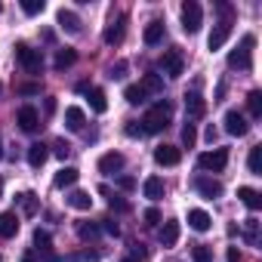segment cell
<instances>
[{
    "label": "cell",
    "instance_id": "obj_29",
    "mask_svg": "<svg viewBox=\"0 0 262 262\" xmlns=\"http://www.w3.org/2000/svg\"><path fill=\"white\" fill-rule=\"evenodd\" d=\"M139 86H142L145 93H164V77H161V74H145Z\"/></svg>",
    "mask_w": 262,
    "mask_h": 262
},
{
    "label": "cell",
    "instance_id": "obj_11",
    "mask_svg": "<svg viewBox=\"0 0 262 262\" xmlns=\"http://www.w3.org/2000/svg\"><path fill=\"white\" fill-rule=\"evenodd\" d=\"M117 170H123V155H120V151H108V155L99 158V173L114 176Z\"/></svg>",
    "mask_w": 262,
    "mask_h": 262
},
{
    "label": "cell",
    "instance_id": "obj_7",
    "mask_svg": "<svg viewBox=\"0 0 262 262\" xmlns=\"http://www.w3.org/2000/svg\"><path fill=\"white\" fill-rule=\"evenodd\" d=\"M247 129H250V123H247V117L241 111H228L225 114V133L228 136H247Z\"/></svg>",
    "mask_w": 262,
    "mask_h": 262
},
{
    "label": "cell",
    "instance_id": "obj_10",
    "mask_svg": "<svg viewBox=\"0 0 262 262\" xmlns=\"http://www.w3.org/2000/svg\"><path fill=\"white\" fill-rule=\"evenodd\" d=\"M228 37H231V22L225 19V22H219V25L210 31V40H207V47H210V50H222Z\"/></svg>",
    "mask_w": 262,
    "mask_h": 262
},
{
    "label": "cell",
    "instance_id": "obj_15",
    "mask_svg": "<svg viewBox=\"0 0 262 262\" xmlns=\"http://www.w3.org/2000/svg\"><path fill=\"white\" fill-rule=\"evenodd\" d=\"M47 158H50V148H47L43 142H34V145H28V164H31L34 170H40V167L47 164Z\"/></svg>",
    "mask_w": 262,
    "mask_h": 262
},
{
    "label": "cell",
    "instance_id": "obj_52",
    "mask_svg": "<svg viewBox=\"0 0 262 262\" xmlns=\"http://www.w3.org/2000/svg\"><path fill=\"white\" fill-rule=\"evenodd\" d=\"M0 194H4V179H0Z\"/></svg>",
    "mask_w": 262,
    "mask_h": 262
},
{
    "label": "cell",
    "instance_id": "obj_31",
    "mask_svg": "<svg viewBox=\"0 0 262 262\" xmlns=\"http://www.w3.org/2000/svg\"><path fill=\"white\" fill-rule=\"evenodd\" d=\"M247 164H250V173H253V176H262V145L250 148V158H247Z\"/></svg>",
    "mask_w": 262,
    "mask_h": 262
},
{
    "label": "cell",
    "instance_id": "obj_37",
    "mask_svg": "<svg viewBox=\"0 0 262 262\" xmlns=\"http://www.w3.org/2000/svg\"><path fill=\"white\" fill-rule=\"evenodd\" d=\"M191 259L194 262H213V253H210V247L198 244V247H191Z\"/></svg>",
    "mask_w": 262,
    "mask_h": 262
},
{
    "label": "cell",
    "instance_id": "obj_18",
    "mask_svg": "<svg viewBox=\"0 0 262 262\" xmlns=\"http://www.w3.org/2000/svg\"><path fill=\"white\" fill-rule=\"evenodd\" d=\"M77 179H80V173H77L74 167H62V170L56 173V179H53V185H56V188H71V185H74Z\"/></svg>",
    "mask_w": 262,
    "mask_h": 262
},
{
    "label": "cell",
    "instance_id": "obj_49",
    "mask_svg": "<svg viewBox=\"0 0 262 262\" xmlns=\"http://www.w3.org/2000/svg\"><path fill=\"white\" fill-rule=\"evenodd\" d=\"M22 262H37V259H34V253H25V256H22Z\"/></svg>",
    "mask_w": 262,
    "mask_h": 262
},
{
    "label": "cell",
    "instance_id": "obj_28",
    "mask_svg": "<svg viewBox=\"0 0 262 262\" xmlns=\"http://www.w3.org/2000/svg\"><path fill=\"white\" fill-rule=\"evenodd\" d=\"M68 207H74V210H90V207H93V198H90L86 191H71V194H68Z\"/></svg>",
    "mask_w": 262,
    "mask_h": 262
},
{
    "label": "cell",
    "instance_id": "obj_34",
    "mask_svg": "<svg viewBox=\"0 0 262 262\" xmlns=\"http://www.w3.org/2000/svg\"><path fill=\"white\" fill-rule=\"evenodd\" d=\"M99 231H102V228H99V225H93V222H80V225H77L80 241H96V237H99Z\"/></svg>",
    "mask_w": 262,
    "mask_h": 262
},
{
    "label": "cell",
    "instance_id": "obj_30",
    "mask_svg": "<svg viewBox=\"0 0 262 262\" xmlns=\"http://www.w3.org/2000/svg\"><path fill=\"white\" fill-rule=\"evenodd\" d=\"M19 204H22V213H25V216H34V213H37V207H40L34 191H25V194H19Z\"/></svg>",
    "mask_w": 262,
    "mask_h": 262
},
{
    "label": "cell",
    "instance_id": "obj_43",
    "mask_svg": "<svg viewBox=\"0 0 262 262\" xmlns=\"http://www.w3.org/2000/svg\"><path fill=\"white\" fill-rule=\"evenodd\" d=\"M53 148H56V158H62V161H65V158H68V151H71V145H68L65 139H59Z\"/></svg>",
    "mask_w": 262,
    "mask_h": 262
},
{
    "label": "cell",
    "instance_id": "obj_25",
    "mask_svg": "<svg viewBox=\"0 0 262 262\" xmlns=\"http://www.w3.org/2000/svg\"><path fill=\"white\" fill-rule=\"evenodd\" d=\"M59 25H62L65 31H71V34H77V31H80V19H77L71 10H59Z\"/></svg>",
    "mask_w": 262,
    "mask_h": 262
},
{
    "label": "cell",
    "instance_id": "obj_20",
    "mask_svg": "<svg viewBox=\"0 0 262 262\" xmlns=\"http://www.w3.org/2000/svg\"><path fill=\"white\" fill-rule=\"evenodd\" d=\"M142 37H145V43H148V47H158V43L164 40V22H158V19H155V22H148Z\"/></svg>",
    "mask_w": 262,
    "mask_h": 262
},
{
    "label": "cell",
    "instance_id": "obj_32",
    "mask_svg": "<svg viewBox=\"0 0 262 262\" xmlns=\"http://www.w3.org/2000/svg\"><path fill=\"white\" fill-rule=\"evenodd\" d=\"M34 247H37L40 253H47V256H50V250H53V237H50V231L37 228V231H34Z\"/></svg>",
    "mask_w": 262,
    "mask_h": 262
},
{
    "label": "cell",
    "instance_id": "obj_47",
    "mask_svg": "<svg viewBox=\"0 0 262 262\" xmlns=\"http://www.w3.org/2000/svg\"><path fill=\"white\" fill-rule=\"evenodd\" d=\"M228 262H241V256H237V247H228Z\"/></svg>",
    "mask_w": 262,
    "mask_h": 262
},
{
    "label": "cell",
    "instance_id": "obj_19",
    "mask_svg": "<svg viewBox=\"0 0 262 262\" xmlns=\"http://www.w3.org/2000/svg\"><path fill=\"white\" fill-rule=\"evenodd\" d=\"M237 198L244 201V207H247L250 213H256V210L262 207V198H259V191H256V188H247V185H244V188H237Z\"/></svg>",
    "mask_w": 262,
    "mask_h": 262
},
{
    "label": "cell",
    "instance_id": "obj_17",
    "mask_svg": "<svg viewBox=\"0 0 262 262\" xmlns=\"http://www.w3.org/2000/svg\"><path fill=\"white\" fill-rule=\"evenodd\" d=\"M176 241H179V222L167 219L161 228V247H176Z\"/></svg>",
    "mask_w": 262,
    "mask_h": 262
},
{
    "label": "cell",
    "instance_id": "obj_3",
    "mask_svg": "<svg viewBox=\"0 0 262 262\" xmlns=\"http://www.w3.org/2000/svg\"><path fill=\"white\" fill-rule=\"evenodd\" d=\"M16 59H19V65H22L28 74H40V71H43V56H40V50H31L28 43H16Z\"/></svg>",
    "mask_w": 262,
    "mask_h": 262
},
{
    "label": "cell",
    "instance_id": "obj_44",
    "mask_svg": "<svg viewBox=\"0 0 262 262\" xmlns=\"http://www.w3.org/2000/svg\"><path fill=\"white\" fill-rule=\"evenodd\" d=\"M123 71H126V62H117V65L111 68V77H114V80H120V77H123Z\"/></svg>",
    "mask_w": 262,
    "mask_h": 262
},
{
    "label": "cell",
    "instance_id": "obj_42",
    "mask_svg": "<svg viewBox=\"0 0 262 262\" xmlns=\"http://www.w3.org/2000/svg\"><path fill=\"white\" fill-rule=\"evenodd\" d=\"M117 188L133 191V188H136V179H133V176H117Z\"/></svg>",
    "mask_w": 262,
    "mask_h": 262
},
{
    "label": "cell",
    "instance_id": "obj_4",
    "mask_svg": "<svg viewBox=\"0 0 262 262\" xmlns=\"http://www.w3.org/2000/svg\"><path fill=\"white\" fill-rule=\"evenodd\" d=\"M201 25H204V10H201V4L185 0V4H182V28H185V34H198Z\"/></svg>",
    "mask_w": 262,
    "mask_h": 262
},
{
    "label": "cell",
    "instance_id": "obj_27",
    "mask_svg": "<svg viewBox=\"0 0 262 262\" xmlns=\"http://www.w3.org/2000/svg\"><path fill=\"white\" fill-rule=\"evenodd\" d=\"M74 62H77V53H74V50H59L53 65H56V71H65V68H71Z\"/></svg>",
    "mask_w": 262,
    "mask_h": 262
},
{
    "label": "cell",
    "instance_id": "obj_21",
    "mask_svg": "<svg viewBox=\"0 0 262 262\" xmlns=\"http://www.w3.org/2000/svg\"><path fill=\"white\" fill-rule=\"evenodd\" d=\"M142 191H145V198H148V201H161V198H164V179L148 176V179H145V185H142Z\"/></svg>",
    "mask_w": 262,
    "mask_h": 262
},
{
    "label": "cell",
    "instance_id": "obj_36",
    "mask_svg": "<svg viewBox=\"0 0 262 262\" xmlns=\"http://www.w3.org/2000/svg\"><path fill=\"white\" fill-rule=\"evenodd\" d=\"M99 191H102V194H108V207H111V210H120V213H126V210H129V204H126V201H120V198H114L105 185H102Z\"/></svg>",
    "mask_w": 262,
    "mask_h": 262
},
{
    "label": "cell",
    "instance_id": "obj_46",
    "mask_svg": "<svg viewBox=\"0 0 262 262\" xmlns=\"http://www.w3.org/2000/svg\"><path fill=\"white\" fill-rule=\"evenodd\" d=\"M126 136H142V126H136V123H129V126H126Z\"/></svg>",
    "mask_w": 262,
    "mask_h": 262
},
{
    "label": "cell",
    "instance_id": "obj_12",
    "mask_svg": "<svg viewBox=\"0 0 262 262\" xmlns=\"http://www.w3.org/2000/svg\"><path fill=\"white\" fill-rule=\"evenodd\" d=\"M123 31H126V19H123V16H117V19L105 28V34H102V37H105V43H108V47H117V43L123 40Z\"/></svg>",
    "mask_w": 262,
    "mask_h": 262
},
{
    "label": "cell",
    "instance_id": "obj_6",
    "mask_svg": "<svg viewBox=\"0 0 262 262\" xmlns=\"http://www.w3.org/2000/svg\"><path fill=\"white\" fill-rule=\"evenodd\" d=\"M161 68H164L167 77H182V71H185V59H182V53H179V50H164V56H161Z\"/></svg>",
    "mask_w": 262,
    "mask_h": 262
},
{
    "label": "cell",
    "instance_id": "obj_45",
    "mask_svg": "<svg viewBox=\"0 0 262 262\" xmlns=\"http://www.w3.org/2000/svg\"><path fill=\"white\" fill-rule=\"evenodd\" d=\"M105 231H108V234H114V237H117V234H120V225H117V222H114V219H105Z\"/></svg>",
    "mask_w": 262,
    "mask_h": 262
},
{
    "label": "cell",
    "instance_id": "obj_5",
    "mask_svg": "<svg viewBox=\"0 0 262 262\" xmlns=\"http://www.w3.org/2000/svg\"><path fill=\"white\" fill-rule=\"evenodd\" d=\"M225 164H228V148H213V151H204L198 158V167L204 173H222Z\"/></svg>",
    "mask_w": 262,
    "mask_h": 262
},
{
    "label": "cell",
    "instance_id": "obj_16",
    "mask_svg": "<svg viewBox=\"0 0 262 262\" xmlns=\"http://www.w3.org/2000/svg\"><path fill=\"white\" fill-rule=\"evenodd\" d=\"M16 234H19V216L0 213V237H16Z\"/></svg>",
    "mask_w": 262,
    "mask_h": 262
},
{
    "label": "cell",
    "instance_id": "obj_9",
    "mask_svg": "<svg viewBox=\"0 0 262 262\" xmlns=\"http://www.w3.org/2000/svg\"><path fill=\"white\" fill-rule=\"evenodd\" d=\"M16 123L25 129V133H34V129L40 126V117H37V111H34L31 105H22L19 114H16Z\"/></svg>",
    "mask_w": 262,
    "mask_h": 262
},
{
    "label": "cell",
    "instance_id": "obj_33",
    "mask_svg": "<svg viewBox=\"0 0 262 262\" xmlns=\"http://www.w3.org/2000/svg\"><path fill=\"white\" fill-rule=\"evenodd\" d=\"M247 108H250L253 117H262V93H259V90H253V93L247 96Z\"/></svg>",
    "mask_w": 262,
    "mask_h": 262
},
{
    "label": "cell",
    "instance_id": "obj_53",
    "mask_svg": "<svg viewBox=\"0 0 262 262\" xmlns=\"http://www.w3.org/2000/svg\"><path fill=\"white\" fill-rule=\"evenodd\" d=\"M0 262H4V256H0Z\"/></svg>",
    "mask_w": 262,
    "mask_h": 262
},
{
    "label": "cell",
    "instance_id": "obj_41",
    "mask_svg": "<svg viewBox=\"0 0 262 262\" xmlns=\"http://www.w3.org/2000/svg\"><path fill=\"white\" fill-rule=\"evenodd\" d=\"M142 219H145V225H148V228H155V225L161 222V213L151 207V210H145V216H142Z\"/></svg>",
    "mask_w": 262,
    "mask_h": 262
},
{
    "label": "cell",
    "instance_id": "obj_26",
    "mask_svg": "<svg viewBox=\"0 0 262 262\" xmlns=\"http://www.w3.org/2000/svg\"><path fill=\"white\" fill-rule=\"evenodd\" d=\"M123 99H126L129 105H142V102L148 99V93H145L139 83H133V86H126V90H123Z\"/></svg>",
    "mask_w": 262,
    "mask_h": 262
},
{
    "label": "cell",
    "instance_id": "obj_38",
    "mask_svg": "<svg viewBox=\"0 0 262 262\" xmlns=\"http://www.w3.org/2000/svg\"><path fill=\"white\" fill-rule=\"evenodd\" d=\"M194 142H198V129H194V123H185V126H182V145L191 148Z\"/></svg>",
    "mask_w": 262,
    "mask_h": 262
},
{
    "label": "cell",
    "instance_id": "obj_51",
    "mask_svg": "<svg viewBox=\"0 0 262 262\" xmlns=\"http://www.w3.org/2000/svg\"><path fill=\"white\" fill-rule=\"evenodd\" d=\"M0 161H4V142H0Z\"/></svg>",
    "mask_w": 262,
    "mask_h": 262
},
{
    "label": "cell",
    "instance_id": "obj_39",
    "mask_svg": "<svg viewBox=\"0 0 262 262\" xmlns=\"http://www.w3.org/2000/svg\"><path fill=\"white\" fill-rule=\"evenodd\" d=\"M22 10L28 16H37V13H43V0H22Z\"/></svg>",
    "mask_w": 262,
    "mask_h": 262
},
{
    "label": "cell",
    "instance_id": "obj_24",
    "mask_svg": "<svg viewBox=\"0 0 262 262\" xmlns=\"http://www.w3.org/2000/svg\"><path fill=\"white\" fill-rule=\"evenodd\" d=\"M210 222H213V219H210L204 210H191V213H188V225H191L194 231H210Z\"/></svg>",
    "mask_w": 262,
    "mask_h": 262
},
{
    "label": "cell",
    "instance_id": "obj_14",
    "mask_svg": "<svg viewBox=\"0 0 262 262\" xmlns=\"http://www.w3.org/2000/svg\"><path fill=\"white\" fill-rule=\"evenodd\" d=\"M185 111H188V117H204V114H207L204 96H201V93H188V96H185Z\"/></svg>",
    "mask_w": 262,
    "mask_h": 262
},
{
    "label": "cell",
    "instance_id": "obj_2",
    "mask_svg": "<svg viewBox=\"0 0 262 262\" xmlns=\"http://www.w3.org/2000/svg\"><path fill=\"white\" fill-rule=\"evenodd\" d=\"M253 43H256V37L253 34H244V40H241V50H234V53H228V68H241V71H250L253 68Z\"/></svg>",
    "mask_w": 262,
    "mask_h": 262
},
{
    "label": "cell",
    "instance_id": "obj_23",
    "mask_svg": "<svg viewBox=\"0 0 262 262\" xmlns=\"http://www.w3.org/2000/svg\"><path fill=\"white\" fill-rule=\"evenodd\" d=\"M83 120H86V117H83L80 108H68V111H65V126L71 129V133H80V129H83Z\"/></svg>",
    "mask_w": 262,
    "mask_h": 262
},
{
    "label": "cell",
    "instance_id": "obj_35",
    "mask_svg": "<svg viewBox=\"0 0 262 262\" xmlns=\"http://www.w3.org/2000/svg\"><path fill=\"white\" fill-rule=\"evenodd\" d=\"M244 237H247L250 244H256V241H259V222H256L253 216H250V219L244 222Z\"/></svg>",
    "mask_w": 262,
    "mask_h": 262
},
{
    "label": "cell",
    "instance_id": "obj_22",
    "mask_svg": "<svg viewBox=\"0 0 262 262\" xmlns=\"http://www.w3.org/2000/svg\"><path fill=\"white\" fill-rule=\"evenodd\" d=\"M86 93H90V108H93L96 114H105V111H108V99H105V93H102L99 86H90Z\"/></svg>",
    "mask_w": 262,
    "mask_h": 262
},
{
    "label": "cell",
    "instance_id": "obj_1",
    "mask_svg": "<svg viewBox=\"0 0 262 262\" xmlns=\"http://www.w3.org/2000/svg\"><path fill=\"white\" fill-rule=\"evenodd\" d=\"M170 117H173V105H170V102L151 105V108L145 111V117H142V133H161V129H167Z\"/></svg>",
    "mask_w": 262,
    "mask_h": 262
},
{
    "label": "cell",
    "instance_id": "obj_40",
    "mask_svg": "<svg viewBox=\"0 0 262 262\" xmlns=\"http://www.w3.org/2000/svg\"><path fill=\"white\" fill-rule=\"evenodd\" d=\"M16 93H22V96H34V93H40V83H19Z\"/></svg>",
    "mask_w": 262,
    "mask_h": 262
},
{
    "label": "cell",
    "instance_id": "obj_13",
    "mask_svg": "<svg viewBox=\"0 0 262 262\" xmlns=\"http://www.w3.org/2000/svg\"><path fill=\"white\" fill-rule=\"evenodd\" d=\"M194 188L207 198V201H216V198H222V185L216 182V179H207V176H198L194 179Z\"/></svg>",
    "mask_w": 262,
    "mask_h": 262
},
{
    "label": "cell",
    "instance_id": "obj_8",
    "mask_svg": "<svg viewBox=\"0 0 262 262\" xmlns=\"http://www.w3.org/2000/svg\"><path fill=\"white\" fill-rule=\"evenodd\" d=\"M155 161H158L161 167H176V164L182 161V151H179L176 145H158V148H155Z\"/></svg>",
    "mask_w": 262,
    "mask_h": 262
},
{
    "label": "cell",
    "instance_id": "obj_48",
    "mask_svg": "<svg viewBox=\"0 0 262 262\" xmlns=\"http://www.w3.org/2000/svg\"><path fill=\"white\" fill-rule=\"evenodd\" d=\"M43 108H47V114H53V111H56V99H47Z\"/></svg>",
    "mask_w": 262,
    "mask_h": 262
},
{
    "label": "cell",
    "instance_id": "obj_50",
    "mask_svg": "<svg viewBox=\"0 0 262 262\" xmlns=\"http://www.w3.org/2000/svg\"><path fill=\"white\" fill-rule=\"evenodd\" d=\"M120 262H136V259H133V256H126V259H120Z\"/></svg>",
    "mask_w": 262,
    "mask_h": 262
}]
</instances>
